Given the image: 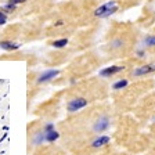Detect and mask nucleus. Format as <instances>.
<instances>
[{"label":"nucleus","instance_id":"nucleus-1","mask_svg":"<svg viewBox=\"0 0 155 155\" xmlns=\"http://www.w3.org/2000/svg\"><path fill=\"white\" fill-rule=\"evenodd\" d=\"M118 11V4L115 2H107V3L101 4L100 7H97L94 10V17L97 18H107L111 17L112 14H115Z\"/></svg>","mask_w":155,"mask_h":155},{"label":"nucleus","instance_id":"nucleus-2","mask_svg":"<svg viewBox=\"0 0 155 155\" xmlns=\"http://www.w3.org/2000/svg\"><path fill=\"white\" fill-rule=\"evenodd\" d=\"M110 123H111V120H110L108 116L107 115H100L96 120H94L93 127H91V129H93L94 133H103V132H105V130L110 127Z\"/></svg>","mask_w":155,"mask_h":155},{"label":"nucleus","instance_id":"nucleus-3","mask_svg":"<svg viewBox=\"0 0 155 155\" xmlns=\"http://www.w3.org/2000/svg\"><path fill=\"white\" fill-rule=\"evenodd\" d=\"M89 104V101L83 97H76V98H72L71 101H68L67 104V111L68 112H76V111L82 110Z\"/></svg>","mask_w":155,"mask_h":155},{"label":"nucleus","instance_id":"nucleus-4","mask_svg":"<svg viewBox=\"0 0 155 155\" xmlns=\"http://www.w3.org/2000/svg\"><path fill=\"white\" fill-rule=\"evenodd\" d=\"M58 75H60L58 69H46L45 72H42V74L39 75L36 83L42 84V83H46V82H50V81H53L55 76H58Z\"/></svg>","mask_w":155,"mask_h":155},{"label":"nucleus","instance_id":"nucleus-5","mask_svg":"<svg viewBox=\"0 0 155 155\" xmlns=\"http://www.w3.org/2000/svg\"><path fill=\"white\" fill-rule=\"evenodd\" d=\"M151 72H155V62H151V64H145L141 65V67H137L136 69L132 71V76H144V75H148Z\"/></svg>","mask_w":155,"mask_h":155},{"label":"nucleus","instance_id":"nucleus-6","mask_svg":"<svg viewBox=\"0 0 155 155\" xmlns=\"http://www.w3.org/2000/svg\"><path fill=\"white\" fill-rule=\"evenodd\" d=\"M122 69H123V67H119V65H111V67H107V68H104V69H101L100 75L104 78H110V76H112V75L120 72Z\"/></svg>","mask_w":155,"mask_h":155},{"label":"nucleus","instance_id":"nucleus-7","mask_svg":"<svg viewBox=\"0 0 155 155\" xmlns=\"http://www.w3.org/2000/svg\"><path fill=\"white\" fill-rule=\"evenodd\" d=\"M110 141H111L110 136H97L96 139L93 140V143H91V147H93V148H100V147L107 145Z\"/></svg>","mask_w":155,"mask_h":155},{"label":"nucleus","instance_id":"nucleus-8","mask_svg":"<svg viewBox=\"0 0 155 155\" xmlns=\"http://www.w3.org/2000/svg\"><path fill=\"white\" fill-rule=\"evenodd\" d=\"M0 47L6 50V51H15L19 48V45L15 42H11V40H2L0 42Z\"/></svg>","mask_w":155,"mask_h":155},{"label":"nucleus","instance_id":"nucleus-9","mask_svg":"<svg viewBox=\"0 0 155 155\" xmlns=\"http://www.w3.org/2000/svg\"><path fill=\"white\" fill-rule=\"evenodd\" d=\"M45 141H46V139H45V132H43V130H39V132H36L35 134H33V137H32L33 145H40Z\"/></svg>","mask_w":155,"mask_h":155},{"label":"nucleus","instance_id":"nucleus-10","mask_svg":"<svg viewBox=\"0 0 155 155\" xmlns=\"http://www.w3.org/2000/svg\"><path fill=\"white\" fill-rule=\"evenodd\" d=\"M141 45L144 46V47H155V35L145 36L141 40Z\"/></svg>","mask_w":155,"mask_h":155},{"label":"nucleus","instance_id":"nucleus-11","mask_svg":"<svg viewBox=\"0 0 155 155\" xmlns=\"http://www.w3.org/2000/svg\"><path fill=\"white\" fill-rule=\"evenodd\" d=\"M60 137V133L57 132V130H51V132H47V133H45V139H46V141L47 143H53V141H55V140Z\"/></svg>","mask_w":155,"mask_h":155},{"label":"nucleus","instance_id":"nucleus-12","mask_svg":"<svg viewBox=\"0 0 155 155\" xmlns=\"http://www.w3.org/2000/svg\"><path fill=\"white\" fill-rule=\"evenodd\" d=\"M127 84H129L127 79H119V81H116L115 83L112 84V89L114 90H120V89H125Z\"/></svg>","mask_w":155,"mask_h":155},{"label":"nucleus","instance_id":"nucleus-13","mask_svg":"<svg viewBox=\"0 0 155 155\" xmlns=\"http://www.w3.org/2000/svg\"><path fill=\"white\" fill-rule=\"evenodd\" d=\"M51 45H53V47H55V48H64L65 46L68 45V39L67 38L58 39V40H54Z\"/></svg>","mask_w":155,"mask_h":155},{"label":"nucleus","instance_id":"nucleus-14","mask_svg":"<svg viewBox=\"0 0 155 155\" xmlns=\"http://www.w3.org/2000/svg\"><path fill=\"white\" fill-rule=\"evenodd\" d=\"M15 8H17L15 4H11V3H8V2H7V3L2 7V11H3V13H13Z\"/></svg>","mask_w":155,"mask_h":155},{"label":"nucleus","instance_id":"nucleus-15","mask_svg":"<svg viewBox=\"0 0 155 155\" xmlns=\"http://www.w3.org/2000/svg\"><path fill=\"white\" fill-rule=\"evenodd\" d=\"M111 48H115V50H118V48H120L123 46V40L122 39H114L112 42H111Z\"/></svg>","mask_w":155,"mask_h":155},{"label":"nucleus","instance_id":"nucleus-16","mask_svg":"<svg viewBox=\"0 0 155 155\" xmlns=\"http://www.w3.org/2000/svg\"><path fill=\"white\" fill-rule=\"evenodd\" d=\"M6 22H7V14L0 10V25H4Z\"/></svg>","mask_w":155,"mask_h":155},{"label":"nucleus","instance_id":"nucleus-17","mask_svg":"<svg viewBox=\"0 0 155 155\" xmlns=\"http://www.w3.org/2000/svg\"><path fill=\"white\" fill-rule=\"evenodd\" d=\"M51 130H55V129H54V125H53V123H47V125H45V127H43V132H45V133L51 132Z\"/></svg>","mask_w":155,"mask_h":155},{"label":"nucleus","instance_id":"nucleus-18","mask_svg":"<svg viewBox=\"0 0 155 155\" xmlns=\"http://www.w3.org/2000/svg\"><path fill=\"white\" fill-rule=\"evenodd\" d=\"M26 0H8V3H11V4H15V6H18V4H22V3H25Z\"/></svg>","mask_w":155,"mask_h":155},{"label":"nucleus","instance_id":"nucleus-19","mask_svg":"<svg viewBox=\"0 0 155 155\" xmlns=\"http://www.w3.org/2000/svg\"><path fill=\"white\" fill-rule=\"evenodd\" d=\"M137 55H139V57H144L145 53L143 51V50H137Z\"/></svg>","mask_w":155,"mask_h":155},{"label":"nucleus","instance_id":"nucleus-20","mask_svg":"<svg viewBox=\"0 0 155 155\" xmlns=\"http://www.w3.org/2000/svg\"><path fill=\"white\" fill-rule=\"evenodd\" d=\"M152 122H155V116H154V118H152Z\"/></svg>","mask_w":155,"mask_h":155}]
</instances>
